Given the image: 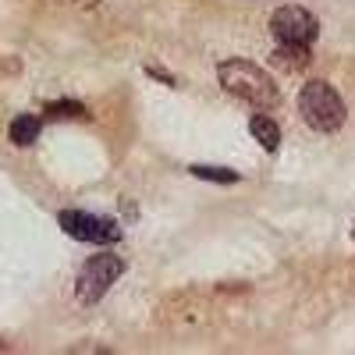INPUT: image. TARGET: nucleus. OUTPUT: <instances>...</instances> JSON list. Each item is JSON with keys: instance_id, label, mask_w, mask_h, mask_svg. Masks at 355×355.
<instances>
[{"instance_id": "ddd939ff", "label": "nucleus", "mask_w": 355, "mask_h": 355, "mask_svg": "<svg viewBox=\"0 0 355 355\" xmlns=\"http://www.w3.org/2000/svg\"><path fill=\"white\" fill-rule=\"evenodd\" d=\"M352 239H355V227H352Z\"/></svg>"}, {"instance_id": "1a4fd4ad", "label": "nucleus", "mask_w": 355, "mask_h": 355, "mask_svg": "<svg viewBox=\"0 0 355 355\" xmlns=\"http://www.w3.org/2000/svg\"><path fill=\"white\" fill-rule=\"evenodd\" d=\"M189 174L199 178V182H214V185H234V182H242V174H239V171L217 167V164H192Z\"/></svg>"}, {"instance_id": "39448f33", "label": "nucleus", "mask_w": 355, "mask_h": 355, "mask_svg": "<svg viewBox=\"0 0 355 355\" xmlns=\"http://www.w3.org/2000/svg\"><path fill=\"white\" fill-rule=\"evenodd\" d=\"M270 33L277 43H302V46H313V40L320 36V21L299 8V4H284L270 15Z\"/></svg>"}, {"instance_id": "7ed1b4c3", "label": "nucleus", "mask_w": 355, "mask_h": 355, "mask_svg": "<svg viewBox=\"0 0 355 355\" xmlns=\"http://www.w3.org/2000/svg\"><path fill=\"white\" fill-rule=\"evenodd\" d=\"M121 274H125V259H121V256H114V252L89 256V259L82 263L78 277H75V299H78L82 306H96Z\"/></svg>"}, {"instance_id": "9b49d317", "label": "nucleus", "mask_w": 355, "mask_h": 355, "mask_svg": "<svg viewBox=\"0 0 355 355\" xmlns=\"http://www.w3.org/2000/svg\"><path fill=\"white\" fill-rule=\"evenodd\" d=\"M146 75H153V78H160V82H164V85H171V89L178 85V82H174V78H171L167 71H160V68H150V64H146Z\"/></svg>"}, {"instance_id": "f257e3e1", "label": "nucleus", "mask_w": 355, "mask_h": 355, "mask_svg": "<svg viewBox=\"0 0 355 355\" xmlns=\"http://www.w3.org/2000/svg\"><path fill=\"white\" fill-rule=\"evenodd\" d=\"M217 78L224 85V93H231L234 100H242V103H249L256 110H270L281 100L274 78L266 75L259 64L245 61V57H227V61H220L217 64Z\"/></svg>"}, {"instance_id": "f03ea898", "label": "nucleus", "mask_w": 355, "mask_h": 355, "mask_svg": "<svg viewBox=\"0 0 355 355\" xmlns=\"http://www.w3.org/2000/svg\"><path fill=\"white\" fill-rule=\"evenodd\" d=\"M299 114H302V121L313 128V132H323V135H331L345 125V117H348V107L341 100V93L331 85V82H323V78H313L302 85V93H299Z\"/></svg>"}, {"instance_id": "6e6552de", "label": "nucleus", "mask_w": 355, "mask_h": 355, "mask_svg": "<svg viewBox=\"0 0 355 355\" xmlns=\"http://www.w3.org/2000/svg\"><path fill=\"white\" fill-rule=\"evenodd\" d=\"M40 132H43V121H40L36 114H18L15 121H11V128H8L11 142L21 146V150H25V146H33L40 139Z\"/></svg>"}, {"instance_id": "0eeeda50", "label": "nucleus", "mask_w": 355, "mask_h": 355, "mask_svg": "<svg viewBox=\"0 0 355 355\" xmlns=\"http://www.w3.org/2000/svg\"><path fill=\"white\" fill-rule=\"evenodd\" d=\"M249 132H252V139L263 146L266 153H277V146H281V128H277V121H274V117L256 114L252 121H249Z\"/></svg>"}, {"instance_id": "f8f14e48", "label": "nucleus", "mask_w": 355, "mask_h": 355, "mask_svg": "<svg viewBox=\"0 0 355 355\" xmlns=\"http://www.w3.org/2000/svg\"><path fill=\"white\" fill-rule=\"evenodd\" d=\"M61 4H71V8H93L100 0H61Z\"/></svg>"}, {"instance_id": "20e7f679", "label": "nucleus", "mask_w": 355, "mask_h": 355, "mask_svg": "<svg viewBox=\"0 0 355 355\" xmlns=\"http://www.w3.org/2000/svg\"><path fill=\"white\" fill-rule=\"evenodd\" d=\"M57 224H61L64 234L75 242H89V245L121 242V224L110 220V217H100V214H89V210H61L57 214Z\"/></svg>"}, {"instance_id": "423d86ee", "label": "nucleus", "mask_w": 355, "mask_h": 355, "mask_svg": "<svg viewBox=\"0 0 355 355\" xmlns=\"http://www.w3.org/2000/svg\"><path fill=\"white\" fill-rule=\"evenodd\" d=\"M270 64L281 71H302L309 64V46L302 43H277L270 53Z\"/></svg>"}, {"instance_id": "9d476101", "label": "nucleus", "mask_w": 355, "mask_h": 355, "mask_svg": "<svg viewBox=\"0 0 355 355\" xmlns=\"http://www.w3.org/2000/svg\"><path fill=\"white\" fill-rule=\"evenodd\" d=\"M46 117H85V107L78 100H53L46 103Z\"/></svg>"}]
</instances>
